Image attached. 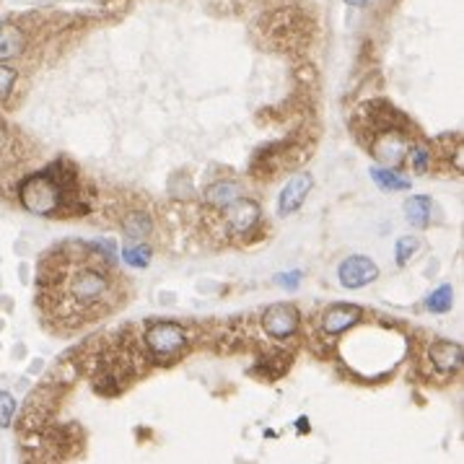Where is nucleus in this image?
<instances>
[{"label":"nucleus","instance_id":"nucleus-22","mask_svg":"<svg viewBox=\"0 0 464 464\" xmlns=\"http://www.w3.org/2000/svg\"><path fill=\"white\" fill-rule=\"evenodd\" d=\"M275 283L288 288V291H293V288H299V283H301V273H299V270H293V273H280V275L275 278Z\"/></svg>","mask_w":464,"mask_h":464},{"label":"nucleus","instance_id":"nucleus-17","mask_svg":"<svg viewBox=\"0 0 464 464\" xmlns=\"http://www.w3.org/2000/svg\"><path fill=\"white\" fill-rule=\"evenodd\" d=\"M122 259H125L130 267H148V262H151V250H148L146 244H125V247H122Z\"/></svg>","mask_w":464,"mask_h":464},{"label":"nucleus","instance_id":"nucleus-18","mask_svg":"<svg viewBox=\"0 0 464 464\" xmlns=\"http://www.w3.org/2000/svg\"><path fill=\"white\" fill-rule=\"evenodd\" d=\"M407 153H410V163H413V169L418 174H425L430 169V148L425 143H418V146L407 148Z\"/></svg>","mask_w":464,"mask_h":464},{"label":"nucleus","instance_id":"nucleus-7","mask_svg":"<svg viewBox=\"0 0 464 464\" xmlns=\"http://www.w3.org/2000/svg\"><path fill=\"white\" fill-rule=\"evenodd\" d=\"M224 215H226V226H228V231L236 233V236H244V233H250L259 221V205L254 200H247V198H239L236 203H231L228 207H224Z\"/></svg>","mask_w":464,"mask_h":464},{"label":"nucleus","instance_id":"nucleus-4","mask_svg":"<svg viewBox=\"0 0 464 464\" xmlns=\"http://www.w3.org/2000/svg\"><path fill=\"white\" fill-rule=\"evenodd\" d=\"M299 325H301V314L296 311L293 303H273L262 314V329L273 340H288V337H293Z\"/></svg>","mask_w":464,"mask_h":464},{"label":"nucleus","instance_id":"nucleus-9","mask_svg":"<svg viewBox=\"0 0 464 464\" xmlns=\"http://www.w3.org/2000/svg\"><path fill=\"white\" fill-rule=\"evenodd\" d=\"M311 189V177L309 174H296L288 184L280 192V200H278V213L280 215H293L299 207L303 205V200L309 195Z\"/></svg>","mask_w":464,"mask_h":464},{"label":"nucleus","instance_id":"nucleus-16","mask_svg":"<svg viewBox=\"0 0 464 464\" xmlns=\"http://www.w3.org/2000/svg\"><path fill=\"white\" fill-rule=\"evenodd\" d=\"M122 228H125V233H128L130 239H143V236L151 233V218L146 213H130L125 215Z\"/></svg>","mask_w":464,"mask_h":464},{"label":"nucleus","instance_id":"nucleus-19","mask_svg":"<svg viewBox=\"0 0 464 464\" xmlns=\"http://www.w3.org/2000/svg\"><path fill=\"white\" fill-rule=\"evenodd\" d=\"M16 415V397L0 389V428H8Z\"/></svg>","mask_w":464,"mask_h":464},{"label":"nucleus","instance_id":"nucleus-10","mask_svg":"<svg viewBox=\"0 0 464 464\" xmlns=\"http://www.w3.org/2000/svg\"><path fill=\"white\" fill-rule=\"evenodd\" d=\"M428 358L439 374H454V371L462 366V345L449 343V340H439V343L430 345Z\"/></svg>","mask_w":464,"mask_h":464},{"label":"nucleus","instance_id":"nucleus-14","mask_svg":"<svg viewBox=\"0 0 464 464\" xmlns=\"http://www.w3.org/2000/svg\"><path fill=\"white\" fill-rule=\"evenodd\" d=\"M371 179L376 182L381 189H389V192H395V189H410V179H404L402 174H397L395 169L374 166V169H371Z\"/></svg>","mask_w":464,"mask_h":464},{"label":"nucleus","instance_id":"nucleus-20","mask_svg":"<svg viewBox=\"0 0 464 464\" xmlns=\"http://www.w3.org/2000/svg\"><path fill=\"white\" fill-rule=\"evenodd\" d=\"M415 250H418V239L415 236H402V239L397 241V262L407 265V259L413 257Z\"/></svg>","mask_w":464,"mask_h":464},{"label":"nucleus","instance_id":"nucleus-2","mask_svg":"<svg viewBox=\"0 0 464 464\" xmlns=\"http://www.w3.org/2000/svg\"><path fill=\"white\" fill-rule=\"evenodd\" d=\"M73 182V174L70 177H62V174H32L21 182L18 187V198L24 203V207L29 213L36 215H55L60 213L62 203H65V195H68V187Z\"/></svg>","mask_w":464,"mask_h":464},{"label":"nucleus","instance_id":"nucleus-12","mask_svg":"<svg viewBox=\"0 0 464 464\" xmlns=\"http://www.w3.org/2000/svg\"><path fill=\"white\" fill-rule=\"evenodd\" d=\"M239 198H241V187L236 182H215L205 192L207 203H213V205H218V207H228Z\"/></svg>","mask_w":464,"mask_h":464},{"label":"nucleus","instance_id":"nucleus-24","mask_svg":"<svg viewBox=\"0 0 464 464\" xmlns=\"http://www.w3.org/2000/svg\"><path fill=\"white\" fill-rule=\"evenodd\" d=\"M299 430H309V421H306V418L299 421Z\"/></svg>","mask_w":464,"mask_h":464},{"label":"nucleus","instance_id":"nucleus-6","mask_svg":"<svg viewBox=\"0 0 464 464\" xmlns=\"http://www.w3.org/2000/svg\"><path fill=\"white\" fill-rule=\"evenodd\" d=\"M337 275H340V285L343 288H363V285L374 283L378 278V267L374 259L363 257V254H353V257L343 259L337 267Z\"/></svg>","mask_w":464,"mask_h":464},{"label":"nucleus","instance_id":"nucleus-13","mask_svg":"<svg viewBox=\"0 0 464 464\" xmlns=\"http://www.w3.org/2000/svg\"><path fill=\"white\" fill-rule=\"evenodd\" d=\"M404 218L410 221L415 228H425L430 224V198L425 195H415L404 203Z\"/></svg>","mask_w":464,"mask_h":464},{"label":"nucleus","instance_id":"nucleus-15","mask_svg":"<svg viewBox=\"0 0 464 464\" xmlns=\"http://www.w3.org/2000/svg\"><path fill=\"white\" fill-rule=\"evenodd\" d=\"M451 303H454V288H451V285H441V288H436V291L428 296L425 306H428V311H433V314H446V311L451 309Z\"/></svg>","mask_w":464,"mask_h":464},{"label":"nucleus","instance_id":"nucleus-23","mask_svg":"<svg viewBox=\"0 0 464 464\" xmlns=\"http://www.w3.org/2000/svg\"><path fill=\"white\" fill-rule=\"evenodd\" d=\"M11 140H13V132L8 130V125L0 120V153H6L11 148Z\"/></svg>","mask_w":464,"mask_h":464},{"label":"nucleus","instance_id":"nucleus-8","mask_svg":"<svg viewBox=\"0 0 464 464\" xmlns=\"http://www.w3.org/2000/svg\"><path fill=\"white\" fill-rule=\"evenodd\" d=\"M363 311L355 303H335L322 314V329L325 335H343L345 329H350L361 322Z\"/></svg>","mask_w":464,"mask_h":464},{"label":"nucleus","instance_id":"nucleus-11","mask_svg":"<svg viewBox=\"0 0 464 464\" xmlns=\"http://www.w3.org/2000/svg\"><path fill=\"white\" fill-rule=\"evenodd\" d=\"M26 47V36L16 24H0V60H11L21 55Z\"/></svg>","mask_w":464,"mask_h":464},{"label":"nucleus","instance_id":"nucleus-21","mask_svg":"<svg viewBox=\"0 0 464 464\" xmlns=\"http://www.w3.org/2000/svg\"><path fill=\"white\" fill-rule=\"evenodd\" d=\"M13 83H16V68L0 65V102L11 96V91H13Z\"/></svg>","mask_w":464,"mask_h":464},{"label":"nucleus","instance_id":"nucleus-5","mask_svg":"<svg viewBox=\"0 0 464 464\" xmlns=\"http://www.w3.org/2000/svg\"><path fill=\"white\" fill-rule=\"evenodd\" d=\"M407 148H410V143L404 138V132H400L395 128L378 130L374 140H371V151H374L378 161L384 163V169L400 166L404 161V156H407Z\"/></svg>","mask_w":464,"mask_h":464},{"label":"nucleus","instance_id":"nucleus-25","mask_svg":"<svg viewBox=\"0 0 464 464\" xmlns=\"http://www.w3.org/2000/svg\"><path fill=\"white\" fill-rule=\"evenodd\" d=\"M348 6H363V3H369V0H345Z\"/></svg>","mask_w":464,"mask_h":464},{"label":"nucleus","instance_id":"nucleus-3","mask_svg":"<svg viewBox=\"0 0 464 464\" xmlns=\"http://www.w3.org/2000/svg\"><path fill=\"white\" fill-rule=\"evenodd\" d=\"M146 348L153 355V361L172 363L187 348V332L182 329V325H174V322L151 325L146 332Z\"/></svg>","mask_w":464,"mask_h":464},{"label":"nucleus","instance_id":"nucleus-1","mask_svg":"<svg viewBox=\"0 0 464 464\" xmlns=\"http://www.w3.org/2000/svg\"><path fill=\"white\" fill-rule=\"evenodd\" d=\"M55 278L60 285V293L55 299L60 317H76L81 311L96 309L112 291V278L91 262L78 265V259H65L57 265Z\"/></svg>","mask_w":464,"mask_h":464}]
</instances>
